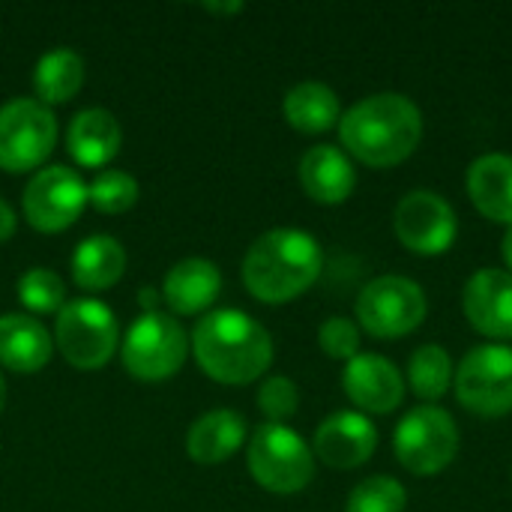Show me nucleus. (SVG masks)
I'll return each mask as SVG.
<instances>
[{
	"mask_svg": "<svg viewBox=\"0 0 512 512\" xmlns=\"http://www.w3.org/2000/svg\"><path fill=\"white\" fill-rule=\"evenodd\" d=\"M339 141L351 159L369 168H393L420 147L423 111L405 93H372L342 114Z\"/></svg>",
	"mask_w": 512,
	"mask_h": 512,
	"instance_id": "f257e3e1",
	"label": "nucleus"
},
{
	"mask_svg": "<svg viewBox=\"0 0 512 512\" xmlns=\"http://www.w3.org/2000/svg\"><path fill=\"white\" fill-rule=\"evenodd\" d=\"M192 351L204 375L228 387L258 381L273 363V339L267 327L240 309L207 312L195 324Z\"/></svg>",
	"mask_w": 512,
	"mask_h": 512,
	"instance_id": "f03ea898",
	"label": "nucleus"
},
{
	"mask_svg": "<svg viewBox=\"0 0 512 512\" xmlns=\"http://www.w3.org/2000/svg\"><path fill=\"white\" fill-rule=\"evenodd\" d=\"M324 270V252L309 231L273 228L261 234L243 258L246 291L270 306L306 294Z\"/></svg>",
	"mask_w": 512,
	"mask_h": 512,
	"instance_id": "7ed1b4c3",
	"label": "nucleus"
},
{
	"mask_svg": "<svg viewBox=\"0 0 512 512\" xmlns=\"http://www.w3.org/2000/svg\"><path fill=\"white\" fill-rule=\"evenodd\" d=\"M189 357V333L165 312H141L120 345L123 369L141 384L168 381L183 369Z\"/></svg>",
	"mask_w": 512,
	"mask_h": 512,
	"instance_id": "20e7f679",
	"label": "nucleus"
},
{
	"mask_svg": "<svg viewBox=\"0 0 512 512\" xmlns=\"http://www.w3.org/2000/svg\"><path fill=\"white\" fill-rule=\"evenodd\" d=\"M249 474L273 495H297L315 477L312 447L282 423H261L249 441Z\"/></svg>",
	"mask_w": 512,
	"mask_h": 512,
	"instance_id": "39448f33",
	"label": "nucleus"
},
{
	"mask_svg": "<svg viewBox=\"0 0 512 512\" xmlns=\"http://www.w3.org/2000/svg\"><path fill=\"white\" fill-rule=\"evenodd\" d=\"M54 342L69 366L93 372L114 360L120 348V327L114 312L102 300L78 297L57 312Z\"/></svg>",
	"mask_w": 512,
	"mask_h": 512,
	"instance_id": "423d86ee",
	"label": "nucleus"
},
{
	"mask_svg": "<svg viewBox=\"0 0 512 512\" xmlns=\"http://www.w3.org/2000/svg\"><path fill=\"white\" fill-rule=\"evenodd\" d=\"M393 450L408 474L435 477L450 468L459 453V426L450 411L438 405H420L399 420Z\"/></svg>",
	"mask_w": 512,
	"mask_h": 512,
	"instance_id": "0eeeda50",
	"label": "nucleus"
},
{
	"mask_svg": "<svg viewBox=\"0 0 512 512\" xmlns=\"http://www.w3.org/2000/svg\"><path fill=\"white\" fill-rule=\"evenodd\" d=\"M57 144V117L33 96L0 105V168L9 174L39 171Z\"/></svg>",
	"mask_w": 512,
	"mask_h": 512,
	"instance_id": "6e6552de",
	"label": "nucleus"
},
{
	"mask_svg": "<svg viewBox=\"0 0 512 512\" xmlns=\"http://www.w3.org/2000/svg\"><path fill=\"white\" fill-rule=\"evenodd\" d=\"M357 321L375 339L411 336L429 312L426 291L408 276H378L357 297Z\"/></svg>",
	"mask_w": 512,
	"mask_h": 512,
	"instance_id": "1a4fd4ad",
	"label": "nucleus"
},
{
	"mask_svg": "<svg viewBox=\"0 0 512 512\" xmlns=\"http://www.w3.org/2000/svg\"><path fill=\"white\" fill-rule=\"evenodd\" d=\"M456 396L477 417H504L512 411V348L501 342L471 348L456 369Z\"/></svg>",
	"mask_w": 512,
	"mask_h": 512,
	"instance_id": "9d476101",
	"label": "nucleus"
},
{
	"mask_svg": "<svg viewBox=\"0 0 512 512\" xmlns=\"http://www.w3.org/2000/svg\"><path fill=\"white\" fill-rule=\"evenodd\" d=\"M84 207H87V183L81 180L78 171L66 165L39 168L21 195L24 219L39 234L66 231L69 225L78 222Z\"/></svg>",
	"mask_w": 512,
	"mask_h": 512,
	"instance_id": "9b49d317",
	"label": "nucleus"
},
{
	"mask_svg": "<svg viewBox=\"0 0 512 512\" xmlns=\"http://www.w3.org/2000/svg\"><path fill=\"white\" fill-rule=\"evenodd\" d=\"M396 240L417 255H441L456 243L459 219L447 198L432 189L408 192L393 210Z\"/></svg>",
	"mask_w": 512,
	"mask_h": 512,
	"instance_id": "f8f14e48",
	"label": "nucleus"
},
{
	"mask_svg": "<svg viewBox=\"0 0 512 512\" xmlns=\"http://www.w3.org/2000/svg\"><path fill=\"white\" fill-rule=\"evenodd\" d=\"M462 309L471 327L492 339L510 342L512 339V273L486 267L477 270L462 291Z\"/></svg>",
	"mask_w": 512,
	"mask_h": 512,
	"instance_id": "ddd939ff",
	"label": "nucleus"
},
{
	"mask_svg": "<svg viewBox=\"0 0 512 512\" xmlns=\"http://www.w3.org/2000/svg\"><path fill=\"white\" fill-rule=\"evenodd\" d=\"M342 390L366 414H393L405 399V378L384 354H357L342 369Z\"/></svg>",
	"mask_w": 512,
	"mask_h": 512,
	"instance_id": "4468645a",
	"label": "nucleus"
},
{
	"mask_svg": "<svg viewBox=\"0 0 512 512\" xmlns=\"http://www.w3.org/2000/svg\"><path fill=\"white\" fill-rule=\"evenodd\" d=\"M378 447V429L375 423L360 411H339L330 414L318 432L312 453L336 471H354L372 459Z\"/></svg>",
	"mask_w": 512,
	"mask_h": 512,
	"instance_id": "2eb2a0df",
	"label": "nucleus"
},
{
	"mask_svg": "<svg viewBox=\"0 0 512 512\" xmlns=\"http://www.w3.org/2000/svg\"><path fill=\"white\" fill-rule=\"evenodd\" d=\"M300 186L318 204H342L357 186L351 156L336 144H315L300 159Z\"/></svg>",
	"mask_w": 512,
	"mask_h": 512,
	"instance_id": "dca6fc26",
	"label": "nucleus"
},
{
	"mask_svg": "<svg viewBox=\"0 0 512 512\" xmlns=\"http://www.w3.org/2000/svg\"><path fill=\"white\" fill-rule=\"evenodd\" d=\"M222 291V273L210 258H183L162 279V300L177 315L207 312Z\"/></svg>",
	"mask_w": 512,
	"mask_h": 512,
	"instance_id": "f3484780",
	"label": "nucleus"
},
{
	"mask_svg": "<svg viewBox=\"0 0 512 512\" xmlns=\"http://www.w3.org/2000/svg\"><path fill=\"white\" fill-rule=\"evenodd\" d=\"M123 144L120 120L108 108H84L69 120L66 150L81 168H105Z\"/></svg>",
	"mask_w": 512,
	"mask_h": 512,
	"instance_id": "a211bd4d",
	"label": "nucleus"
},
{
	"mask_svg": "<svg viewBox=\"0 0 512 512\" xmlns=\"http://www.w3.org/2000/svg\"><path fill=\"white\" fill-rule=\"evenodd\" d=\"M246 417L228 408L207 411L186 432V456L198 465H222L246 444Z\"/></svg>",
	"mask_w": 512,
	"mask_h": 512,
	"instance_id": "6ab92c4d",
	"label": "nucleus"
},
{
	"mask_svg": "<svg viewBox=\"0 0 512 512\" xmlns=\"http://www.w3.org/2000/svg\"><path fill=\"white\" fill-rule=\"evenodd\" d=\"M54 339L48 330L24 312L0 315V366L18 375H30L48 366Z\"/></svg>",
	"mask_w": 512,
	"mask_h": 512,
	"instance_id": "aec40b11",
	"label": "nucleus"
},
{
	"mask_svg": "<svg viewBox=\"0 0 512 512\" xmlns=\"http://www.w3.org/2000/svg\"><path fill=\"white\" fill-rule=\"evenodd\" d=\"M468 195L480 216L489 222L512 225V156L510 153H486L471 162L465 177Z\"/></svg>",
	"mask_w": 512,
	"mask_h": 512,
	"instance_id": "412c9836",
	"label": "nucleus"
},
{
	"mask_svg": "<svg viewBox=\"0 0 512 512\" xmlns=\"http://www.w3.org/2000/svg\"><path fill=\"white\" fill-rule=\"evenodd\" d=\"M69 270H72V282L81 291L90 294L108 291L126 273V249L111 234H90L75 246Z\"/></svg>",
	"mask_w": 512,
	"mask_h": 512,
	"instance_id": "4be33fe9",
	"label": "nucleus"
},
{
	"mask_svg": "<svg viewBox=\"0 0 512 512\" xmlns=\"http://www.w3.org/2000/svg\"><path fill=\"white\" fill-rule=\"evenodd\" d=\"M282 114L291 129L303 135H321L342 120V105L333 87L324 81H300L282 99Z\"/></svg>",
	"mask_w": 512,
	"mask_h": 512,
	"instance_id": "5701e85b",
	"label": "nucleus"
},
{
	"mask_svg": "<svg viewBox=\"0 0 512 512\" xmlns=\"http://www.w3.org/2000/svg\"><path fill=\"white\" fill-rule=\"evenodd\" d=\"M84 84V60L72 48H54L39 57L33 69V90L42 105H63L78 96Z\"/></svg>",
	"mask_w": 512,
	"mask_h": 512,
	"instance_id": "b1692460",
	"label": "nucleus"
},
{
	"mask_svg": "<svg viewBox=\"0 0 512 512\" xmlns=\"http://www.w3.org/2000/svg\"><path fill=\"white\" fill-rule=\"evenodd\" d=\"M456 372H453V360L447 354V348L441 345H420L411 354L408 363V384L411 393L417 399H423L426 405H435L453 384Z\"/></svg>",
	"mask_w": 512,
	"mask_h": 512,
	"instance_id": "393cba45",
	"label": "nucleus"
},
{
	"mask_svg": "<svg viewBox=\"0 0 512 512\" xmlns=\"http://www.w3.org/2000/svg\"><path fill=\"white\" fill-rule=\"evenodd\" d=\"M138 195H141L138 180L120 168H105L87 183V204H93V210H99L105 216H117V213L132 210Z\"/></svg>",
	"mask_w": 512,
	"mask_h": 512,
	"instance_id": "a878e982",
	"label": "nucleus"
},
{
	"mask_svg": "<svg viewBox=\"0 0 512 512\" xmlns=\"http://www.w3.org/2000/svg\"><path fill=\"white\" fill-rule=\"evenodd\" d=\"M15 294L18 303L33 315H57L66 306V282L48 267H33L21 273Z\"/></svg>",
	"mask_w": 512,
	"mask_h": 512,
	"instance_id": "bb28decb",
	"label": "nucleus"
},
{
	"mask_svg": "<svg viewBox=\"0 0 512 512\" xmlns=\"http://www.w3.org/2000/svg\"><path fill=\"white\" fill-rule=\"evenodd\" d=\"M405 507H408L405 486L387 474H378V477H366L351 489L345 512H405Z\"/></svg>",
	"mask_w": 512,
	"mask_h": 512,
	"instance_id": "cd10ccee",
	"label": "nucleus"
},
{
	"mask_svg": "<svg viewBox=\"0 0 512 512\" xmlns=\"http://www.w3.org/2000/svg\"><path fill=\"white\" fill-rule=\"evenodd\" d=\"M300 408V390L291 378L273 375L258 387V411L267 417V423H282L291 420Z\"/></svg>",
	"mask_w": 512,
	"mask_h": 512,
	"instance_id": "c85d7f7f",
	"label": "nucleus"
},
{
	"mask_svg": "<svg viewBox=\"0 0 512 512\" xmlns=\"http://www.w3.org/2000/svg\"><path fill=\"white\" fill-rule=\"evenodd\" d=\"M318 345L327 357L333 360H354L360 354V327L342 315L336 318H327L321 327H318Z\"/></svg>",
	"mask_w": 512,
	"mask_h": 512,
	"instance_id": "c756f323",
	"label": "nucleus"
},
{
	"mask_svg": "<svg viewBox=\"0 0 512 512\" xmlns=\"http://www.w3.org/2000/svg\"><path fill=\"white\" fill-rule=\"evenodd\" d=\"M15 228H18V216H15V210H12L6 201H0V243L12 240V237H15Z\"/></svg>",
	"mask_w": 512,
	"mask_h": 512,
	"instance_id": "7c9ffc66",
	"label": "nucleus"
},
{
	"mask_svg": "<svg viewBox=\"0 0 512 512\" xmlns=\"http://www.w3.org/2000/svg\"><path fill=\"white\" fill-rule=\"evenodd\" d=\"M159 300H162V291H156V288H141L138 291V303H141L144 312H159Z\"/></svg>",
	"mask_w": 512,
	"mask_h": 512,
	"instance_id": "2f4dec72",
	"label": "nucleus"
},
{
	"mask_svg": "<svg viewBox=\"0 0 512 512\" xmlns=\"http://www.w3.org/2000/svg\"><path fill=\"white\" fill-rule=\"evenodd\" d=\"M501 255H504V264H507V273H512V225L504 234V243H501Z\"/></svg>",
	"mask_w": 512,
	"mask_h": 512,
	"instance_id": "473e14b6",
	"label": "nucleus"
},
{
	"mask_svg": "<svg viewBox=\"0 0 512 512\" xmlns=\"http://www.w3.org/2000/svg\"><path fill=\"white\" fill-rule=\"evenodd\" d=\"M204 9H210V12H243V3L240 0H234V3H207Z\"/></svg>",
	"mask_w": 512,
	"mask_h": 512,
	"instance_id": "72a5a7b5",
	"label": "nucleus"
},
{
	"mask_svg": "<svg viewBox=\"0 0 512 512\" xmlns=\"http://www.w3.org/2000/svg\"><path fill=\"white\" fill-rule=\"evenodd\" d=\"M3 405H6V381L0 375V411H3Z\"/></svg>",
	"mask_w": 512,
	"mask_h": 512,
	"instance_id": "f704fd0d",
	"label": "nucleus"
}]
</instances>
